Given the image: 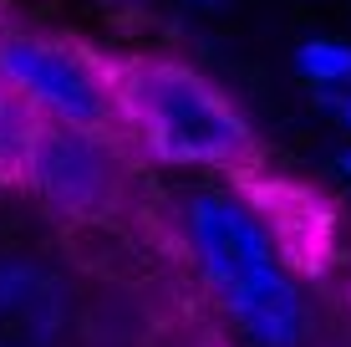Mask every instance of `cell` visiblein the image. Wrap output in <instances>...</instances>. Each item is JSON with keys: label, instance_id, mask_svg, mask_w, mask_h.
<instances>
[{"label": "cell", "instance_id": "cell-1", "mask_svg": "<svg viewBox=\"0 0 351 347\" xmlns=\"http://www.w3.org/2000/svg\"><path fill=\"white\" fill-rule=\"evenodd\" d=\"M178 240L199 286L245 347H306L311 302L285 260V240L255 199L224 184L178 194Z\"/></svg>", "mask_w": 351, "mask_h": 347}, {"label": "cell", "instance_id": "cell-2", "mask_svg": "<svg viewBox=\"0 0 351 347\" xmlns=\"http://www.w3.org/2000/svg\"><path fill=\"white\" fill-rule=\"evenodd\" d=\"M117 123L153 164L168 169H239L255 153L250 117L204 71L168 56H138L112 71Z\"/></svg>", "mask_w": 351, "mask_h": 347}, {"label": "cell", "instance_id": "cell-3", "mask_svg": "<svg viewBox=\"0 0 351 347\" xmlns=\"http://www.w3.org/2000/svg\"><path fill=\"white\" fill-rule=\"evenodd\" d=\"M0 87L21 98L41 123L77 128V133L112 138L117 128V87L112 71L87 52L46 36H0Z\"/></svg>", "mask_w": 351, "mask_h": 347}, {"label": "cell", "instance_id": "cell-4", "mask_svg": "<svg viewBox=\"0 0 351 347\" xmlns=\"http://www.w3.org/2000/svg\"><path fill=\"white\" fill-rule=\"evenodd\" d=\"M21 184L62 214H102L123 199V153L102 133L41 123Z\"/></svg>", "mask_w": 351, "mask_h": 347}, {"label": "cell", "instance_id": "cell-5", "mask_svg": "<svg viewBox=\"0 0 351 347\" xmlns=\"http://www.w3.org/2000/svg\"><path fill=\"white\" fill-rule=\"evenodd\" d=\"M295 77L306 82L316 98H341L351 92V41L336 36H311L295 46Z\"/></svg>", "mask_w": 351, "mask_h": 347}, {"label": "cell", "instance_id": "cell-6", "mask_svg": "<svg viewBox=\"0 0 351 347\" xmlns=\"http://www.w3.org/2000/svg\"><path fill=\"white\" fill-rule=\"evenodd\" d=\"M36 128H41V117L21 98H10V92L0 87V179L26 174V153L36 143Z\"/></svg>", "mask_w": 351, "mask_h": 347}, {"label": "cell", "instance_id": "cell-7", "mask_svg": "<svg viewBox=\"0 0 351 347\" xmlns=\"http://www.w3.org/2000/svg\"><path fill=\"white\" fill-rule=\"evenodd\" d=\"M316 102L326 107V113H336V123L351 133V92H341V98H316Z\"/></svg>", "mask_w": 351, "mask_h": 347}, {"label": "cell", "instance_id": "cell-8", "mask_svg": "<svg viewBox=\"0 0 351 347\" xmlns=\"http://www.w3.org/2000/svg\"><path fill=\"white\" fill-rule=\"evenodd\" d=\"M336 169H341V179H346V184H351V143H346V148H341V153H336Z\"/></svg>", "mask_w": 351, "mask_h": 347}, {"label": "cell", "instance_id": "cell-9", "mask_svg": "<svg viewBox=\"0 0 351 347\" xmlns=\"http://www.w3.org/2000/svg\"><path fill=\"white\" fill-rule=\"evenodd\" d=\"M193 5H219V0H193Z\"/></svg>", "mask_w": 351, "mask_h": 347}]
</instances>
